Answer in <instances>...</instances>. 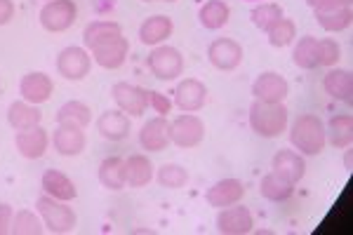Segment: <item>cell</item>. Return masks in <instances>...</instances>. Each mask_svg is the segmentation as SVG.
Masks as SVG:
<instances>
[{
	"label": "cell",
	"mask_w": 353,
	"mask_h": 235,
	"mask_svg": "<svg viewBox=\"0 0 353 235\" xmlns=\"http://www.w3.org/2000/svg\"><path fill=\"white\" fill-rule=\"evenodd\" d=\"M90 54H92V59L101 68H106V71H113V68H121L125 64V59H128L130 40L125 38V36H118V38L109 40V43L99 45V48L90 50Z\"/></svg>",
	"instance_id": "obj_19"
},
{
	"label": "cell",
	"mask_w": 353,
	"mask_h": 235,
	"mask_svg": "<svg viewBox=\"0 0 353 235\" xmlns=\"http://www.w3.org/2000/svg\"><path fill=\"white\" fill-rule=\"evenodd\" d=\"M283 17L285 14H283V8L278 3H259V5H254L252 12H250V19H252V24L257 26L261 33H269Z\"/></svg>",
	"instance_id": "obj_34"
},
{
	"label": "cell",
	"mask_w": 353,
	"mask_h": 235,
	"mask_svg": "<svg viewBox=\"0 0 353 235\" xmlns=\"http://www.w3.org/2000/svg\"><path fill=\"white\" fill-rule=\"evenodd\" d=\"M172 33H174V21L165 14H153L149 19L141 21V26H139V40L146 48L163 45Z\"/></svg>",
	"instance_id": "obj_21"
},
{
	"label": "cell",
	"mask_w": 353,
	"mask_h": 235,
	"mask_svg": "<svg viewBox=\"0 0 353 235\" xmlns=\"http://www.w3.org/2000/svg\"><path fill=\"white\" fill-rule=\"evenodd\" d=\"M271 170L278 172L283 179H288L290 183H297L304 179L306 174V163H304V156L297 153L294 148H281V151L273 156L271 160Z\"/></svg>",
	"instance_id": "obj_20"
},
{
	"label": "cell",
	"mask_w": 353,
	"mask_h": 235,
	"mask_svg": "<svg viewBox=\"0 0 353 235\" xmlns=\"http://www.w3.org/2000/svg\"><path fill=\"white\" fill-rule=\"evenodd\" d=\"M245 183L241 179H219L217 183L205 191V203L210 207H229V205H236V203H243L245 198Z\"/></svg>",
	"instance_id": "obj_14"
},
{
	"label": "cell",
	"mask_w": 353,
	"mask_h": 235,
	"mask_svg": "<svg viewBox=\"0 0 353 235\" xmlns=\"http://www.w3.org/2000/svg\"><path fill=\"white\" fill-rule=\"evenodd\" d=\"M323 88L332 99L341 101V104H351L353 99V78H351V71L346 68H330L327 76L323 78Z\"/></svg>",
	"instance_id": "obj_25"
},
{
	"label": "cell",
	"mask_w": 353,
	"mask_h": 235,
	"mask_svg": "<svg viewBox=\"0 0 353 235\" xmlns=\"http://www.w3.org/2000/svg\"><path fill=\"white\" fill-rule=\"evenodd\" d=\"M52 92H54L52 78L43 71H31L19 80V96L28 101V104H36V106L45 104V101H50Z\"/></svg>",
	"instance_id": "obj_12"
},
{
	"label": "cell",
	"mask_w": 353,
	"mask_h": 235,
	"mask_svg": "<svg viewBox=\"0 0 353 235\" xmlns=\"http://www.w3.org/2000/svg\"><path fill=\"white\" fill-rule=\"evenodd\" d=\"M153 167L151 158L144 153H134V156L125 158V176H128V186L130 188H144L149 186L153 179Z\"/></svg>",
	"instance_id": "obj_26"
},
{
	"label": "cell",
	"mask_w": 353,
	"mask_h": 235,
	"mask_svg": "<svg viewBox=\"0 0 353 235\" xmlns=\"http://www.w3.org/2000/svg\"><path fill=\"white\" fill-rule=\"evenodd\" d=\"M99 183L106 188V191H123L128 186V176H125V158L111 156L104 158L99 165Z\"/></svg>",
	"instance_id": "obj_28"
},
{
	"label": "cell",
	"mask_w": 353,
	"mask_h": 235,
	"mask_svg": "<svg viewBox=\"0 0 353 235\" xmlns=\"http://www.w3.org/2000/svg\"><path fill=\"white\" fill-rule=\"evenodd\" d=\"M254 228V216L250 207H245L243 203L229 205V207H221L217 214V231L224 235H245L252 233Z\"/></svg>",
	"instance_id": "obj_11"
},
{
	"label": "cell",
	"mask_w": 353,
	"mask_h": 235,
	"mask_svg": "<svg viewBox=\"0 0 353 235\" xmlns=\"http://www.w3.org/2000/svg\"><path fill=\"white\" fill-rule=\"evenodd\" d=\"M45 231V223L41 219V214L31 210H19L14 212L12 216V228L10 233H17V235H41Z\"/></svg>",
	"instance_id": "obj_35"
},
{
	"label": "cell",
	"mask_w": 353,
	"mask_h": 235,
	"mask_svg": "<svg viewBox=\"0 0 353 235\" xmlns=\"http://www.w3.org/2000/svg\"><path fill=\"white\" fill-rule=\"evenodd\" d=\"M141 3H156V0H141Z\"/></svg>",
	"instance_id": "obj_44"
},
{
	"label": "cell",
	"mask_w": 353,
	"mask_h": 235,
	"mask_svg": "<svg viewBox=\"0 0 353 235\" xmlns=\"http://www.w3.org/2000/svg\"><path fill=\"white\" fill-rule=\"evenodd\" d=\"M341 59V48L334 38H323L318 40V66L332 68L337 66Z\"/></svg>",
	"instance_id": "obj_38"
},
{
	"label": "cell",
	"mask_w": 353,
	"mask_h": 235,
	"mask_svg": "<svg viewBox=\"0 0 353 235\" xmlns=\"http://www.w3.org/2000/svg\"><path fill=\"white\" fill-rule=\"evenodd\" d=\"M97 132L109 141H125L130 136V132H132V120L121 108L104 111L97 118Z\"/></svg>",
	"instance_id": "obj_18"
},
{
	"label": "cell",
	"mask_w": 353,
	"mask_h": 235,
	"mask_svg": "<svg viewBox=\"0 0 353 235\" xmlns=\"http://www.w3.org/2000/svg\"><path fill=\"white\" fill-rule=\"evenodd\" d=\"M146 66H149L151 76L163 80V83H172L184 73V57L172 45H156L151 48V54L146 57Z\"/></svg>",
	"instance_id": "obj_4"
},
{
	"label": "cell",
	"mask_w": 353,
	"mask_h": 235,
	"mask_svg": "<svg viewBox=\"0 0 353 235\" xmlns=\"http://www.w3.org/2000/svg\"><path fill=\"white\" fill-rule=\"evenodd\" d=\"M8 123L14 132L38 127V125L43 123V111H41V106L28 104V101H24V99L21 101L17 99L8 108Z\"/></svg>",
	"instance_id": "obj_22"
},
{
	"label": "cell",
	"mask_w": 353,
	"mask_h": 235,
	"mask_svg": "<svg viewBox=\"0 0 353 235\" xmlns=\"http://www.w3.org/2000/svg\"><path fill=\"white\" fill-rule=\"evenodd\" d=\"M290 144L301 156H318L327 144L325 123L316 113H301L290 127Z\"/></svg>",
	"instance_id": "obj_2"
},
{
	"label": "cell",
	"mask_w": 353,
	"mask_h": 235,
	"mask_svg": "<svg viewBox=\"0 0 353 235\" xmlns=\"http://www.w3.org/2000/svg\"><path fill=\"white\" fill-rule=\"evenodd\" d=\"M52 146L59 156L64 158H76L81 156L88 146V136L81 127H73V125H57L52 132Z\"/></svg>",
	"instance_id": "obj_16"
},
{
	"label": "cell",
	"mask_w": 353,
	"mask_h": 235,
	"mask_svg": "<svg viewBox=\"0 0 353 235\" xmlns=\"http://www.w3.org/2000/svg\"><path fill=\"white\" fill-rule=\"evenodd\" d=\"M90 123H92V108L78 99L66 101L57 111V125H73V127L85 130Z\"/></svg>",
	"instance_id": "obj_32"
},
{
	"label": "cell",
	"mask_w": 353,
	"mask_h": 235,
	"mask_svg": "<svg viewBox=\"0 0 353 235\" xmlns=\"http://www.w3.org/2000/svg\"><path fill=\"white\" fill-rule=\"evenodd\" d=\"M90 68H92V54L88 48H64L57 54V73L68 83H81L90 76Z\"/></svg>",
	"instance_id": "obj_5"
},
{
	"label": "cell",
	"mask_w": 353,
	"mask_h": 235,
	"mask_svg": "<svg viewBox=\"0 0 353 235\" xmlns=\"http://www.w3.org/2000/svg\"><path fill=\"white\" fill-rule=\"evenodd\" d=\"M45 3H48V0H45Z\"/></svg>",
	"instance_id": "obj_47"
},
{
	"label": "cell",
	"mask_w": 353,
	"mask_h": 235,
	"mask_svg": "<svg viewBox=\"0 0 353 235\" xmlns=\"http://www.w3.org/2000/svg\"><path fill=\"white\" fill-rule=\"evenodd\" d=\"M252 94H254V99H259V101H271V104H276V101L288 99L290 85L281 73L264 71V73H259L257 80L252 83Z\"/></svg>",
	"instance_id": "obj_15"
},
{
	"label": "cell",
	"mask_w": 353,
	"mask_h": 235,
	"mask_svg": "<svg viewBox=\"0 0 353 235\" xmlns=\"http://www.w3.org/2000/svg\"><path fill=\"white\" fill-rule=\"evenodd\" d=\"M205 139V123L196 113H181L170 123V144L179 148H196Z\"/></svg>",
	"instance_id": "obj_7"
},
{
	"label": "cell",
	"mask_w": 353,
	"mask_h": 235,
	"mask_svg": "<svg viewBox=\"0 0 353 235\" xmlns=\"http://www.w3.org/2000/svg\"><path fill=\"white\" fill-rule=\"evenodd\" d=\"M243 45L233 38H214L208 48V59L210 64L219 71H236L243 61Z\"/></svg>",
	"instance_id": "obj_10"
},
{
	"label": "cell",
	"mask_w": 353,
	"mask_h": 235,
	"mask_svg": "<svg viewBox=\"0 0 353 235\" xmlns=\"http://www.w3.org/2000/svg\"><path fill=\"white\" fill-rule=\"evenodd\" d=\"M14 19V3L12 0H0V26H8Z\"/></svg>",
	"instance_id": "obj_42"
},
{
	"label": "cell",
	"mask_w": 353,
	"mask_h": 235,
	"mask_svg": "<svg viewBox=\"0 0 353 235\" xmlns=\"http://www.w3.org/2000/svg\"><path fill=\"white\" fill-rule=\"evenodd\" d=\"M139 144L149 153H163L170 146V120L165 116H153L139 130Z\"/></svg>",
	"instance_id": "obj_13"
},
{
	"label": "cell",
	"mask_w": 353,
	"mask_h": 235,
	"mask_svg": "<svg viewBox=\"0 0 353 235\" xmlns=\"http://www.w3.org/2000/svg\"><path fill=\"white\" fill-rule=\"evenodd\" d=\"M208 88L198 78H184L174 88V106L181 113H198L208 104Z\"/></svg>",
	"instance_id": "obj_9"
},
{
	"label": "cell",
	"mask_w": 353,
	"mask_h": 235,
	"mask_svg": "<svg viewBox=\"0 0 353 235\" xmlns=\"http://www.w3.org/2000/svg\"><path fill=\"white\" fill-rule=\"evenodd\" d=\"M306 5L313 10H332L341 8V5H351V0H306Z\"/></svg>",
	"instance_id": "obj_41"
},
{
	"label": "cell",
	"mask_w": 353,
	"mask_h": 235,
	"mask_svg": "<svg viewBox=\"0 0 353 235\" xmlns=\"http://www.w3.org/2000/svg\"><path fill=\"white\" fill-rule=\"evenodd\" d=\"M123 36V26L118 24V21L113 19H94L90 21L88 26H85L83 31V43L88 50H94L99 48V45L109 43V40Z\"/></svg>",
	"instance_id": "obj_24"
},
{
	"label": "cell",
	"mask_w": 353,
	"mask_h": 235,
	"mask_svg": "<svg viewBox=\"0 0 353 235\" xmlns=\"http://www.w3.org/2000/svg\"><path fill=\"white\" fill-rule=\"evenodd\" d=\"M163 3H176V0H163Z\"/></svg>",
	"instance_id": "obj_46"
},
{
	"label": "cell",
	"mask_w": 353,
	"mask_h": 235,
	"mask_svg": "<svg viewBox=\"0 0 353 235\" xmlns=\"http://www.w3.org/2000/svg\"><path fill=\"white\" fill-rule=\"evenodd\" d=\"M149 106L158 113V116H168L170 108H172V101H170L163 92H149Z\"/></svg>",
	"instance_id": "obj_39"
},
{
	"label": "cell",
	"mask_w": 353,
	"mask_h": 235,
	"mask_svg": "<svg viewBox=\"0 0 353 235\" xmlns=\"http://www.w3.org/2000/svg\"><path fill=\"white\" fill-rule=\"evenodd\" d=\"M149 92L141 85H132L128 80H121L111 88V96L116 101V106L123 113H128L130 118H141L149 108Z\"/></svg>",
	"instance_id": "obj_8"
},
{
	"label": "cell",
	"mask_w": 353,
	"mask_h": 235,
	"mask_svg": "<svg viewBox=\"0 0 353 235\" xmlns=\"http://www.w3.org/2000/svg\"><path fill=\"white\" fill-rule=\"evenodd\" d=\"M346 170H351V151L346 148Z\"/></svg>",
	"instance_id": "obj_43"
},
{
	"label": "cell",
	"mask_w": 353,
	"mask_h": 235,
	"mask_svg": "<svg viewBox=\"0 0 353 235\" xmlns=\"http://www.w3.org/2000/svg\"><path fill=\"white\" fill-rule=\"evenodd\" d=\"M266 36H269L271 48L283 50V48H288V45H292L294 40H297V24H294L292 19H288V17H283V19L278 21V24L273 26Z\"/></svg>",
	"instance_id": "obj_37"
},
{
	"label": "cell",
	"mask_w": 353,
	"mask_h": 235,
	"mask_svg": "<svg viewBox=\"0 0 353 235\" xmlns=\"http://www.w3.org/2000/svg\"><path fill=\"white\" fill-rule=\"evenodd\" d=\"M36 212L41 214V219L45 223V231L50 233H71L78 226V216L76 210L71 207L64 200H57L50 196H41L36 200Z\"/></svg>",
	"instance_id": "obj_3"
},
{
	"label": "cell",
	"mask_w": 353,
	"mask_h": 235,
	"mask_svg": "<svg viewBox=\"0 0 353 235\" xmlns=\"http://www.w3.org/2000/svg\"><path fill=\"white\" fill-rule=\"evenodd\" d=\"M259 193L264 200L269 203H285L294 196V183H290L288 179H283L278 172H269V174L261 176L259 181Z\"/></svg>",
	"instance_id": "obj_29"
},
{
	"label": "cell",
	"mask_w": 353,
	"mask_h": 235,
	"mask_svg": "<svg viewBox=\"0 0 353 235\" xmlns=\"http://www.w3.org/2000/svg\"><path fill=\"white\" fill-rule=\"evenodd\" d=\"M48 146H50V134L43 125L24 130V132H17L14 134V148L19 151V156L26 160L43 158L45 151H48Z\"/></svg>",
	"instance_id": "obj_17"
},
{
	"label": "cell",
	"mask_w": 353,
	"mask_h": 235,
	"mask_svg": "<svg viewBox=\"0 0 353 235\" xmlns=\"http://www.w3.org/2000/svg\"><path fill=\"white\" fill-rule=\"evenodd\" d=\"M292 61L301 71H313V68H318V38H313V36L299 38L297 43H294Z\"/></svg>",
	"instance_id": "obj_33"
},
{
	"label": "cell",
	"mask_w": 353,
	"mask_h": 235,
	"mask_svg": "<svg viewBox=\"0 0 353 235\" xmlns=\"http://www.w3.org/2000/svg\"><path fill=\"white\" fill-rule=\"evenodd\" d=\"M245 3H259V0H245Z\"/></svg>",
	"instance_id": "obj_45"
},
{
	"label": "cell",
	"mask_w": 353,
	"mask_h": 235,
	"mask_svg": "<svg viewBox=\"0 0 353 235\" xmlns=\"http://www.w3.org/2000/svg\"><path fill=\"white\" fill-rule=\"evenodd\" d=\"M325 136L327 141L339 151H346L351 148L353 141V116L351 113H337V116L330 118L327 127H325Z\"/></svg>",
	"instance_id": "obj_27"
},
{
	"label": "cell",
	"mask_w": 353,
	"mask_h": 235,
	"mask_svg": "<svg viewBox=\"0 0 353 235\" xmlns=\"http://www.w3.org/2000/svg\"><path fill=\"white\" fill-rule=\"evenodd\" d=\"M76 0H48L41 8V26L50 33H64L76 24Z\"/></svg>",
	"instance_id": "obj_6"
},
{
	"label": "cell",
	"mask_w": 353,
	"mask_h": 235,
	"mask_svg": "<svg viewBox=\"0 0 353 235\" xmlns=\"http://www.w3.org/2000/svg\"><path fill=\"white\" fill-rule=\"evenodd\" d=\"M12 216H14V207L10 203H0V235L10 233L12 228Z\"/></svg>",
	"instance_id": "obj_40"
},
{
	"label": "cell",
	"mask_w": 353,
	"mask_h": 235,
	"mask_svg": "<svg viewBox=\"0 0 353 235\" xmlns=\"http://www.w3.org/2000/svg\"><path fill=\"white\" fill-rule=\"evenodd\" d=\"M250 127L257 136H264V139H276L283 132L288 130L290 123V111L285 106V101H259L254 99L252 106H250Z\"/></svg>",
	"instance_id": "obj_1"
},
{
	"label": "cell",
	"mask_w": 353,
	"mask_h": 235,
	"mask_svg": "<svg viewBox=\"0 0 353 235\" xmlns=\"http://www.w3.org/2000/svg\"><path fill=\"white\" fill-rule=\"evenodd\" d=\"M158 183L163 188H170V191H179L189 183V170L179 163H165L158 170Z\"/></svg>",
	"instance_id": "obj_36"
},
{
	"label": "cell",
	"mask_w": 353,
	"mask_h": 235,
	"mask_svg": "<svg viewBox=\"0 0 353 235\" xmlns=\"http://www.w3.org/2000/svg\"><path fill=\"white\" fill-rule=\"evenodd\" d=\"M231 17V8L226 0H208L203 3V8L198 10V19H201V26L208 28V31H219L229 24Z\"/></svg>",
	"instance_id": "obj_30"
},
{
	"label": "cell",
	"mask_w": 353,
	"mask_h": 235,
	"mask_svg": "<svg viewBox=\"0 0 353 235\" xmlns=\"http://www.w3.org/2000/svg\"><path fill=\"white\" fill-rule=\"evenodd\" d=\"M41 186L45 191V196L57 198V200H64V203H71V200L78 198V188L64 172L59 170H45L43 172V179Z\"/></svg>",
	"instance_id": "obj_23"
},
{
	"label": "cell",
	"mask_w": 353,
	"mask_h": 235,
	"mask_svg": "<svg viewBox=\"0 0 353 235\" xmlns=\"http://www.w3.org/2000/svg\"><path fill=\"white\" fill-rule=\"evenodd\" d=\"M313 14H316V21L321 24V28H325L327 33L346 31L353 21L351 5H341V8H332V10H313Z\"/></svg>",
	"instance_id": "obj_31"
}]
</instances>
